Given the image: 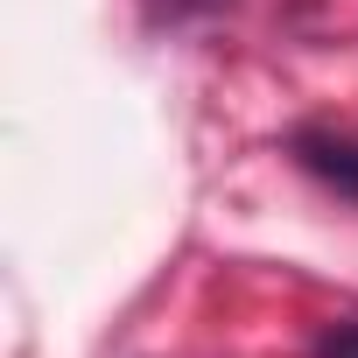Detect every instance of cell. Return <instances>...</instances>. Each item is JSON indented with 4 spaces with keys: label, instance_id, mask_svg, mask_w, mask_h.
I'll return each instance as SVG.
<instances>
[{
    "label": "cell",
    "instance_id": "obj_2",
    "mask_svg": "<svg viewBox=\"0 0 358 358\" xmlns=\"http://www.w3.org/2000/svg\"><path fill=\"white\" fill-rule=\"evenodd\" d=\"M309 358H358V316H337L309 337Z\"/></svg>",
    "mask_w": 358,
    "mask_h": 358
},
{
    "label": "cell",
    "instance_id": "obj_1",
    "mask_svg": "<svg viewBox=\"0 0 358 358\" xmlns=\"http://www.w3.org/2000/svg\"><path fill=\"white\" fill-rule=\"evenodd\" d=\"M288 155H295L302 176H316L330 197L358 204V127H295Z\"/></svg>",
    "mask_w": 358,
    "mask_h": 358
},
{
    "label": "cell",
    "instance_id": "obj_3",
    "mask_svg": "<svg viewBox=\"0 0 358 358\" xmlns=\"http://www.w3.org/2000/svg\"><path fill=\"white\" fill-rule=\"evenodd\" d=\"M169 15H204V8H225V0H162Z\"/></svg>",
    "mask_w": 358,
    "mask_h": 358
}]
</instances>
